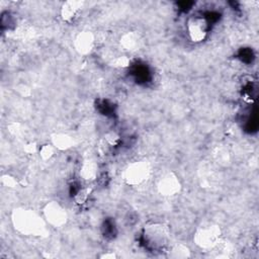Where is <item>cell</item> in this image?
Here are the masks:
<instances>
[{"instance_id": "obj_5", "label": "cell", "mask_w": 259, "mask_h": 259, "mask_svg": "<svg viewBox=\"0 0 259 259\" xmlns=\"http://www.w3.org/2000/svg\"><path fill=\"white\" fill-rule=\"evenodd\" d=\"M44 217L47 223L55 228H61L66 225L68 214L65 208L57 201H51L44 207Z\"/></svg>"}, {"instance_id": "obj_8", "label": "cell", "mask_w": 259, "mask_h": 259, "mask_svg": "<svg viewBox=\"0 0 259 259\" xmlns=\"http://www.w3.org/2000/svg\"><path fill=\"white\" fill-rule=\"evenodd\" d=\"M95 46V36L91 31H81L74 39L75 50L81 55L89 54Z\"/></svg>"}, {"instance_id": "obj_4", "label": "cell", "mask_w": 259, "mask_h": 259, "mask_svg": "<svg viewBox=\"0 0 259 259\" xmlns=\"http://www.w3.org/2000/svg\"><path fill=\"white\" fill-rule=\"evenodd\" d=\"M144 237L149 246L153 249H159L167 244L169 231L163 224H151L145 227Z\"/></svg>"}, {"instance_id": "obj_11", "label": "cell", "mask_w": 259, "mask_h": 259, "mask_svg": "<svg viewBox=\"0 0 259 259\" xmlns=\"http://www.w3.org/2000/svg\"><path fill=\"white\" fill-rule=\"evenodd\" d=\"M52 144L56 149L59 150H68L74 146V139L68 134L64 133H56L52 135Z\"/></svg>"}, {"instance_id": "obj_14", "label": "cell", "mask_w": 259, "mask_h": 259, "mask_svg": "<svg viewBox=\"0 0 259 259\" xmlns=\"http://www.w3.org/2000/svg\"><path fill=\"white\" fill-rule=\"evenodd\" d=\"M172 256L175 258H184L189 256V251L188 248L185 247L184 245H176L172 249Z\"/></svg>"}, {"instance_id": "obj_18", "label": "cell", "mask_w": 259, "mask_h": 259, "mask_svg": "<svg viewBox=\"0 0 259 259\" xmlns=\"http://www.w3.org/2000/svg\"><path fill=\"white\" fill-rule=\"evenodd\" d=\"M2 181L8 187H14L17 184V181L13 177H11V176H3L2 177Z\"/></svg>"}, {"instance_id": "obj_16", "label": "cell", "mask_w": 259, "mask_h": 259, "mask_svg": "<svg viewBox=\"0 0 259 259\" xmlns=\"http://www.w3.org/2000/svg\"><path fill=\"white\" fill-rule=\"evenodd\" d=\"M111 64L116 68H125L130 65V59L126 56H119V57H116L111 62Z\"/></svg>"}, {"instance_id": "obj_2", "label": "cell", "mask_w": 259, "mask_h": 259, "mask_svg": "<svg viewBox=\"0 0 259 259\" xmlns=\"http://www.w3.org/2000/svg\"><path fill=\"white\" fill-rule=\"evenodd\" d=\"M221 229L218 225L212 223H205L197 228L194 233L193 240L195 244L202 249H212L221 238Z\"/></svg>"}, {"instance_id": "obj_3", "label": "cell", "mask_w": 259, "mask_h": 259, "mask_svg": "<svg viewBox=\"0 0 259 259\" xmlns=\"http://www.w3.org/2000/svg\"><path fill=\"white\" fill-rule=\"evenodd\" d=\"M151 174V166L146 160L131 163L123 171L124 181L132 186L141 185L148 180Z\"/></svg>"}, {"instance_id": "obj_17", "label": "cell", "mask_w": 259, "mask_h": 259, "mask_svg": "<svg viewBox=\"0 0 259 259\" xmlns=\"http://www.w3.org/2000/svg\"><path fill=\"white\" fill-rule=\"evenodd\" d=\"M105 141L108 145H111V146H114L116 145L118 142H119V137L115 134V133H108L106 136H105Z\"/></svg>"}, {"instance_id": "obj_19", "label": "cell", "mask_w": 259, "mask_h": 259, "mask_svg": "<svg viewBox=\"0 0 259 259\" xmlns=\"http://www.w3.org/2000/svg\"><path fill=\"white\" fill-rule=\"evenodd\" d=\"M103 257H104V258H108V257H115V255H114V254H111V255H110V254H105Z\"/></svg>"}, {"instance_id": "obj_6", "label": "cell", "mask_w": 259, "mask_h": 259, "mask_svg": "<svg viewBox=\"0 0 259 259\" xmlns=\"http://www.w3.org/2000/svg\"><path fill=\"white\" fill-rule=\"evenodd\" d=\"M157 188L160 194L163 196H174L179 193L181 189V183L173 172H168L160 178Z\"/></svg>"}, {"instance_id": "obj_15", "label": "cell", "mask_w": 259, "mask_h": 259, "mask_svg": "<svg viewBox=\"0 0 259 259\" xmlns=\"http://www.w3.org/2000/svg\"><path fill=\"white\" fill-rule=\"evenodd\" d=\"M90 192H91V189H90L89 187L80 189V190L77 192L76 196H75V199H76L77 203H79V204L84 203V202L87 200V198L89 197Z\"/></svg>"}, {"instance_id": "obj_12", "label": "cell", "mask_w": 259, "mask_h": 259, "mask_svg": "<svg viewBox=\"0 0 259 259\" xmlns=\"http://www.w3.org/2000/svg\"><path fill=\"white\" fill-rule=\"evenodd\" d=\"M80 175L87 181L93 180L97 175V164L93 160H86L81 166Z\"/></svg>"}, {"instance_id": "obj_10", "label": "cell", "mask_w": 259, "mask_h": 259, "mask_svg": "<svg viewBox=\"0 0 259 259\" xmlns=\"http://www.w3.org/2000/svg\"><path fill=\"white\" fill-rule=\"evenodd\" d=\"M120 46L128 52H135L137 50H139L142 39L141 36L138 32L136 31H128L126 33H124L121 37H120Z\"/></svg>"}, {"instance_id": "obj_13", "label": "cell", "mask_w": 259, "mask_h": 259, "mask_svg": "<svg viewBox=\"0 0 259 259\" xmlns=\"http://www.w3.org/2000/svg\"><path fill=\"white\" fill-rule=\"evenodd\" d=\"M55 146L53 144H46L41 146L38 150V154L42 160H49L54 156Z\"/></svg>"}, {"instance_id": "obj_7", "label": "cell", "mask_w": 259, "mask_h": 259, "mask_svg": "<svg viewBox=\"0 0 259 259\" xmlns=\"http://www.w3.org/2000/svg\"><path fill=\"white\" fill-rule=\"evenodd\" d=\"M207 24L204 18L201 17H192L189 19L187 23V30L189 37L192 41L198 42L205 38L206 36V30Z\"/></svg>"}, {"instance_id": "obj_9", "label": "cell", "mask_w": 259, "mask_h": 259, "mask_svg": "<svg viewBox=\"0 0 259 259\" xmlns=\"http://www.w3.org/2000/svg\"><path fill=\"white\" fill-rule=\"evenodd\" d=\"M82 6H83V3L81 1L71 0V1L65 2L61 9L62 18L68 22L73 21L75 18L78 17V14L82 9Z\"/></svg>"}, {"instance_id": "obj_1", "label": "cell", "mask_w": 259, "mask_h": 259, "mask_svg": "<svg viewBox=\"0 0 259 259\" xmlns=\"http://www.w3.org/2000/svg\"><path fill=\"white\" fill-rule=\"evenodd\" d=\"M12 223L14 228L23 235L38 237L48 235L45 221L31 209H15L12 213Z\"/></svg>"}]
</instances>
